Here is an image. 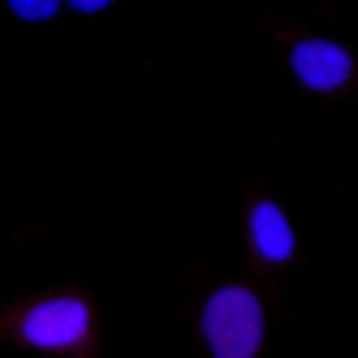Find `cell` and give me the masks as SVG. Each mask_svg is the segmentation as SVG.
I'll use <instances>...</instances> for the list:
<instances>
[{
	"label": "cell",
	"mask_w": 358,
	"mask_h": 358,
	"mask_svg": "<svg viewBox=\"0 0 358 358\" xmlns=\"http://www.w3.org/2000/svg\"><path fill=\"white\" fill-rule=\"evenodd\" d=\"M294 73H298V83H306L311 91H337L345 78H350V52L341 43H328V39H306L294 48Z\"/></svg>",
	"instance_id": "3"
},
{
	"label": "cell",
	"mask_w": 358,
	"mask_h": 358,
	"mask_svg": "<svg viewBox=\"0 0 358 358\" xmlns=\"http://www.w3.org/2000/svg\"><path fill=\"white\" fill-rule=\"evenodd\" d=\"M250 238H255V250H259L268 264H280V259L294 255V229H289L285 212L268 199L255 203V212H250Z\"/></svg>",
	"instance_id": "4"
},
{
	"label": "cell",
	"mask_w": 358,
	"mask_h": 358,
	"mask_svg": "<svg viewBox=\"0 0 358 358\" xmlns=\"http://www.w3.org/2000/svg\"><path fill=\"white\" fill-rule=\"evenodd\" d=\"M57 9H61L57 0H13V13L27 17V22H43V17H52Z\"/></svg>",
	"instance_id": "5"
},
{
	"label": "cell",
	"mask_w": 358,
	"mask_h": 358,
	"mask_svg": "<svg viewBox=\"0 0 358 358\" xmlns=\"http://www.w3.org/2000/svg\"><path fill=\"white\" fill-rule=\"evenodd\" d=\"M203 337L212 358H255L264 341V306L250 289L224 285L203 306Z\"/></svg>",
	"instance_id": "1"
},
{
	"label": "cell",
	"mask_w": 358,
	"mask_h": 358,
	"mask_svg": "<svg viewBox=\"0 0 358 358\" xmlns=\"http://www.w3.org/2000/svg\"><path fill=\"white\" fill-rule=\"evenodd\" d=\"M87 324H91V311L87 302L78 298H48L39 306H31L27 320H22V337L39 350H65L73 341L87 337Z\"/></svg>",
	"instance_id": "2"
},
{
	"label": "cell",
	"mask_w": 358,
	"mask_h": 358,
	"mask_svg": "<svg viewBox=\"0 0 358 358\" xmlns=\"http://www.w3.org/2000/svg\"><path fill=\"white\" fill-rule=\"evenodd\" d=\"M73 9H78V13H95V9H104V0H73Z\"/></svg>",
	"instance_id": "6"
}]
</instances>
